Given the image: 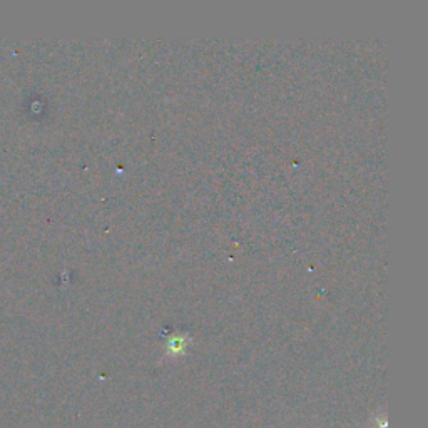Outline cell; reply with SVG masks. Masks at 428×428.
I'll return each mask as SVG.
<instances>
[{
	"instance_id": "2",
	"label": "cell",
	"mask_w": 428,
	"mask_h": 428,
	"mask_svg": "<svg viewBox=\"0 0 428 428\" xmlns=\"http://www.w3.org/2000/svg\"><path fill=\"white\" fill-rule=\"evenodd\" d=\"M387 416L381 415V416H376L375 418V428H387Z\"/></svg>"
},
{
	"instance_id": "1",
	"label": "cell",
	"mask_w": 428,
	"mask_h": 428,
	"mask_svg": "<svg viewBox=\"0 0 428 428\" xmlns=\"http://www.w3.org/2000/svg\"><path fill=\"white\" fill-rule=\"evenodd\" d=\"M186 352V338L184 337H174L168 341V354L171 357H177Z\"/></svg>"
}]
</instances>
